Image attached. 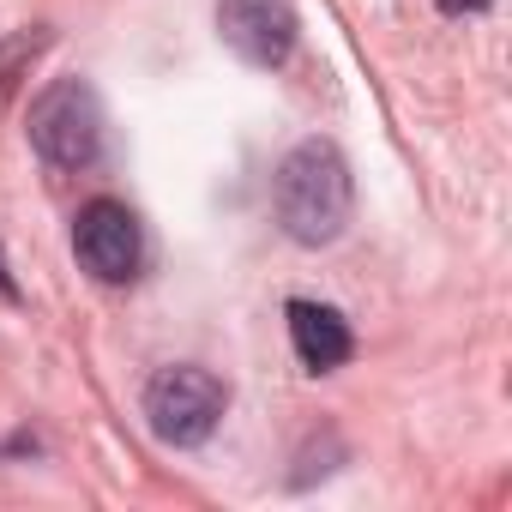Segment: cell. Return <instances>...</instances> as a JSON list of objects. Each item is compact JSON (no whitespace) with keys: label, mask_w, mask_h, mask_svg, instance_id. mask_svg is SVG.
I'll return each instance as SVG.
<instances>
[{"label":"cell","mask_w":512,"mask_h":512,"mask_svg":"<svg viewBox=\"0 0 512 512\" xmlns=\"http://www.w3.org/2000/svg\"><path fill=\"white\" fill-rule=\"evenodd\" d=\"M139 410H145V428H151L163 446L193 452V446H205V440L217 434V422H223V410H229V386H223L211 368H199V362H169V368H157V374L145 380Z\"/></svg>","instance_id":"obj_3"},{"label":"cell","mask_w":512,"mask_h":512,"mask_svg":"<svg viewBox=\"0 0 512 512\" xmlns=\"http://www.w3.org/2000/svg\"><path fill=\"white\" fill-rule=\"evenodd\" d=\"M356 211V181L350 163L332 139H302L284 151L272 175V217L296 247H332L350 229Z\"/></svg>","instance_id":"obj_1"},{"label":"cell","mask_w":512,"mask_h":512,"mask_svg":"<svg viewBox=\"0 0 512 512\" xmlns=\"http://www.w3.org/2000/svg\"><path fill=\"white\" fill-rule=\"evenodd\" d=\"M25 139L31 151L61 169V175H79L103 157V103L85 79H55L31 97V115H25Z\"/></svg>","instance_id":"obj_2"},{"label":"cell","mask_w":512,"mask_h":512,"mask_svg":"<svg viewBox=\"0 0 512 512\" xmlns=\"http://www.w3.org/2000/svg\"><path fill=\"white\" fill-rule=\"evenodd\" d=\"M284 320H290V350H296V362H302L308 374H332V368H344V362L356 356V332H350V320H344L332 302L296 296V302L284 308Z\"/></svg>","instance_id":"obj_6"},{"label":"cell","mask_w":512,"mask_h":512,"mask_svg":"<svg viewBox=\"0 0 512 512\" xmlns=\"http://www.w3.org/2000/svg\"><path fill=\"white\" fill-rule=\"evenodd\" d=\"M494 0H440V13H488Z\"/></svg>","instance_id":"obj_8"},{"label":"cell","mask_w":512,"mask_h":512,"mask_svg":"<svg viewBox=\"0 0 512 512\" xmlns=\"http://www.w3.org/2000/svg\"><path fill=\"white\" fill-rule=\"evenodd\" d=\"M25 302V290H19V278L7 272V253H0V308H19Z\"/></svg>","instance_id":"obj_7"},{"label":"cell","mask_w":512,"mask_h":512,"mask_svg":"<svg viewBox=\"0 0 512 512\" xmlns=\"http://www.w3.org/2000/svg\"><path fill=\"white\" fill-rule=\"evenodd\" d=\"M73 260L97 278V284H133L139 278V260H145V235H139V217L133 205L121 199H85L79 217H73Z\"/></svg>","instance_id":"obj_4"},{"label":"cell","mask_w":512,"mask_h":512,"mask_svg":"<svg viewBox=\"0 0 512 512\" xmlns=\"http://www.w3.org/2000/svg\"><path fill=\"white\" fill-rule=\"evenodd\" d=\"M217 37L235 61L278 73L302 43V19L290 0H217Z\"/></svg>","instance_id":"obj_5"}]
</instances>
